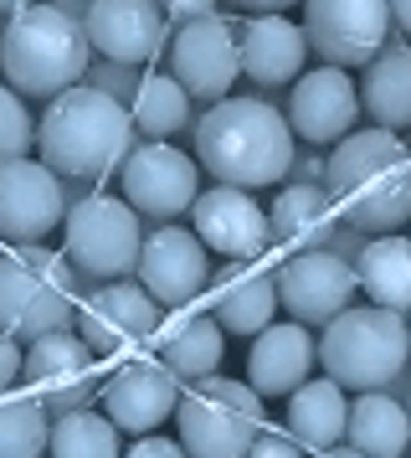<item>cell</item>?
<instances>
[{
	"label": "cell",
	"mask_w": 411,
	"mask_h": 458,
	"mask_svg": "<svg viewBox=\"0 0 411 458\" xmlns=\"http://www.w3.org/2000/svg\"><path fill=\"white\" fill-rule=\"evenodd\" d=\"M278 278V304L293 314V325H329L334 314L349 310L355 299V263H345L340 252H293L283 258V268L273 273Z\"/></svg>",
	"instance_id": "cell-13"
},
{
	"label": "cell",
	"mask_w": 411,
	"mask_h": 458,
	"mask_svg": "<svg viewBox=\"0 0 411 458\" xmlns=\"http://www.w3.org/2000/svg\"><path fill=\"white\" fill-rule=\"evenodd\" d=\"M288 129L308 145H340L360 119V83L340 67H314L288 93Z\"/></svg>",
	"instance_id": "cell-18"
},
{
	"label": "cell",
	"mask_w": 411,
	"mask_h": 458,
	"mask_svg": "<svg viewBox=\"0 0 411 458\" xmlns=\"http://www.w3.org/2000/svg\"><path fill=\"white\" fill-rule=\"evenodd\" d=\"M144 248L139 211L123 196H82L78 207H67L62 216V258L72 263V273H93L103 284H119L123 273H134Z\"/></svg>",
	"instance_id": "cell-8"
},
{
	"label": "cell",
	"mask_w": 411,
	"mask_h": 458,
	"mask_svg": "<svg viewBox=\"0 0 411 458\" xmlns=\"http://www.w3.org/2000/svg\"><path fill=\"white\" fill-rule=\"evenodd\" d=\"M67 196L62 175L41 160H0V242L11 248H46V237L62 227Z\"/></svg>",
	"instance_id": "cell-10"
},
{
	"label": "cell",
	"mask_w": 411,
	"mask_h": 458,
	"mask_svg": "<svg viewBox=\"0 0 411 458\" xmlns=\"http://www.w3.org/2000/svg\"><path fill=\"white\" fill-rule=\"evenodd\" d=\"M88 31L57 5H16L0 31V67L11 93L31 98H62L67 88L82 83L88 72Z\"/></svg>",
	"instance_id": "cell-4"
},
{
	"label": "cell",
	"mask_w": 411,
	"mask_h": 458,
	"mask_svg": "<svg viewBox=\"0 0 411 458\" xmlns=\"http://www.w3.org/2000/svg\"><path fill=\"white\" fill-rule=\"evenodd\" d=\"M407 335H411V319H407Z\"/></svg>",
	"instance_id": "cell-41"
},
{
	"label": "cell",
	"mask_w": 411,
	"mask_h": 458,
	"mask_svg": "<svg viewBox=\"0 0 411 458\" xmlns=\"http://www.w3.org/2000/svg\"><path fill=\"white\" fill-rule=\"evenodd\" d=\"M170 78L185 88V98H211L222 104L231 83L242 78V52H237V26L211 16V21L180 26L170 47Z\"/></svg>",
	"instance_id": "cell-14"
},
{
	"label": "cell",
	"mask_w": 411,
	"mask_h": 458,
	"mask_svg": "<svg viewBox=\"0 0 411 458\" xmlns=\"http://www.w3.org/2000/svg\"><path fill=\"white\" fill-rule=\"evenodd\" d=\"M407 417H411V402H407Z\"/></svg>",
	"instance_id": "cell-40"
},
{
	"label": "cell",
	"mask_w": 411,
	"mask_h": 458,
	"mask_svg": "<svg viewBox=\"0 0 411 458\" xmlns=\"http://www.w3.org/2000/svg\"><path fill=\"white\" fill-rule=\"evenodd\" d=\"M129 119H134V134H149V145H164L175 129H185L190 98L170 72H144L134 88V104H129Z\"/></svg>",
	"instance_id": "cell-30"
},
{
	"label": "cell",
	"mask_w": 411,
	"mask_h": 458,
	"mask_svg": "<svg viewBox=\"0 0 411 458\" xmlns=\"http://www.w3.org/2000/svg\"><path fill=\"white\" fill-rule=\"evenodd\" d=\"M21 366H26V345L11 340V335H0V392H11L21 381Z\"/></svg>",
	"instance_id": "cell-35"
},
{
	"label": "cell",
	"mask_w": 411,
	"mask_h": 458,
	"mask_svg": "<svg viewBox=\"0 0 411 458\" xmlns=\"http://www.w3.org/2000/svg\"><path fill=\"white\" fill-rule=\"evenodd\" d=\"M155 360H160L164 371L175 376V381H206V376L222 371L226 360V330L211 319L206 310H180L160 319V330H155Z\"/></svg>",
	"instance_id": "cell-23"
},
{
	"label": "cell",
	"mask_w": 411,
	"mask_h": 458,
	"mask_svg": "<svg viewBox=\"0 0 411 458\" xmlns=\"http://www.w3.org/2000/svg\"><path fill=\"white\" fill-rule=\"evenodd\" d=\"M37 145H41V165L52 175L103 181V175H113L134 155V119H129V108L113 93H103L93 83H78L46 104Z\"/></svg>",
	"instance_id": "cell-3"
},
{
	"label": "cell",
	"mask_w": 411,
	"mask_h": 458,
	"mask_svg": "<svg viewBox=\"0 0 411 458\" xmlns=\"http://www.w3.org/2000/svg\"><path fill=\"white\" fill-rule=\"evenodd\" d=\"M78 330L82 345L93 355H134L144 351L160 330V304L139 284H103L78 304Z\"/></svg>",
	"instance_id": "cell-12"
},
{
	"label": "cell",
	"mask_w": 411,
	"mask_h": 458,
	"mask_svg": "<svg viewBox=\"0 0 411 458\" xmlns=\"http://www.w3.org/2000/svg\"><path fill=\"white\" fill-rule=\"evenodd\" d=\"M345 422H349V396L340 381L329 376H314L298 392L288 396V428L283 433L298 443V448H314V454H329L345 443Z\"/></svg>",
	"instance_id": "cell-25"
},
{
	"label": "cell",
	"mask_w": 411,
	"mask_h": 458,
	"mask_svg": "<svg viewBox=\"0 0 411 458\" xmlns=\"http://www.w3.org/2000/svg\"><path fill=\"white\" fill-rule=\"evenodd\" d=\"M211 319L222 325L226 335H257L267 325H278V278L267 263H226L222 273H211Z\"/></svg>",
	"instance_id": "cell-20"
},
{
	"label": "cell",
	"mask_w": 411,
	"mask_h": 458,
	"mask_svg": "<svg viewBox=\"0 0 411 458\" xmlns=\"http://www.w3.org/2000/svg\"><path fill=\"white\" fill-rule=\"evenodd\" d=\"M180 396H185L180 381L164 371L155 355H134V360L113 366V376L98 386V407L119 433L149 437L164 417H175Z\"/></svg>",
	"instance_id": "cell-11"
},
{
	"label": "cell",
	"mask_w": 411,
	"mask_h": 458,
	"mask_svg": "<svg viewBox=\"0 0 411 458\" xmlns=\"http://www.w3.org/2000/svg\"><path fill=\"white\" fill-rule=\"evenodd\" d=\"M134 273H139V289L149 293L160 310H190L206 293V284H211L206 248L196 242V232H185V227L149 232Z\"/></svg>",
	"instance_id": "cell-16"
},
{
	"label": "cell",
	"mask_w": 411,
	"mask_h": 458,
	"mask_svg": "<svg viewBox=\"0 0 411 458\" xmlns=\"http://www.w3.org/2000/svg\"><path fill=\"white\" fill-rule=\"evenodd\" d=\"M411 355V335H407V314L390 310H345L334 314L319 335V366L329 381H340L345 392H370L386 386L390 376H401Z\"/></svg>",
	"instance_id": "cell-6"
},
{
	"label": "cell",
	"mask_w": 411,
	"mask_h": 458,
	"mask_svg": "<svg viewBox=\"0 0 411 458\" xmlns=\"http://www.w3.org/2000/svg\"><path fill=\"white\" fill-rule=\"evenodd\" d=\"M190 232L206 252H222L231 263H263V252L273 248L267 232V211L252 201V191H201L190 207Z\"/></svg>",
	"instance_id": "cell-15"
},
{
	"label": "cell",
	"mask_w": 411,
	"mask_h": 458,
	"mask_svg": "<svg viewBox=\"0 0 411 458\" xmlns=\"http://www.w3.org/2000/svg\"><path fill=\"white\" fill-rule=\"evenodd\" d=\"M237 52H242V72L263 88H283L304 78V26H293L288 16H252L237 31Z\"/></svg>",
	"instance_id": "cell-24"
},
{
	"label": "cell",
	"mask_w": 411,
	"mask_h": 458,
	"mask_svg": "<svg viewBox=\"0 0 411 458\" xmlns=\"http://www.w3.org/2000/svg\"><path fill=\"white\" fill-rule=\"evenodd\" d=\"M340 222L334 201L324 196V186H288L273 196L267 207V232L273 242L293 258V252H319L329 242V232Z\"/></svg>",
	"instance_id": "cell-26"
},
{
	"label": "cell",
	"mask_w": 411,
	"mask_h": 458,
	"mask_svg": "<svg viewBox=\"0 0 411 458\" xmlns=\"http://www.w3.org/2000/svg\"><path fill=\"white\" fill-rule=\"evenodd\" d=\"M123 201L149 216H180L201 196V165L175 145H134L123 160Z\"/></svg>",
	"instance_id": "cell-17"
},
{
	"label": "cell",
	"mask_w": 411,
	"mask_h": 458,
	"mask_svg": "<svg viewBox=\"0 0 411 458\" xmlns=\"http://www.w3.org/2000/svg\"><path fill=\"white\" fill-rule=\"evenodd\" d=\"M360 114H370V129H386V134L411 129V47H390L365 67Z\"/></svg>",
	"instance_id": "cell-27"
},
{
	"label": "cell",
	"mask_w": 411,
	"mask_h": 458,
	"mask_svg": "<svg viewBox=\"0 0 411 458\" xmlns=\"http://www.w3.org/2000/svg\"><path fill=\"white\" fill-rule=\"evenodd\" d=\"M293 160V129L283 108L263 98H222L196 124V165L231 191L278 186Z\"/></svg>",
	"instance_id": "cell-2"
},
{
	"label": "cell",
	"mask_w": 411,
	"mask_h": 458,
	"mask_svg": "<svg viewBox=\"0 0 411 458\" xmlns=\"http://www.w3.org/2000/svg\"><path fill=\"white\" fill-rule=\"evenodd\" d=\"M37 145V124L11 88L0 83V160H26Z\"/></svg>",
	"instance_id": "cell-33"
},
{
	"label": "cell",
	"mask_w": 411,
	"mask_h": 458,
	"mask_svg": "<svg viewBox=\"0 0 411 458\" xmlns=\"http://www.w3.org/2000/svg\"><path fill=\"white\" fill-rule=\"evenodd\" d=\"M314 458H360V454H355L349 443H340V448H329V454H314Z\"/></svg>",
	"instance_id": "cell-39"
},
{
	"label": "cell",
	"mask_w": 411,
	"mask_h": 458,
	"mask_svg": "<svg viewBox=\"0 0 411 458\" xmlns=\"http://www.w3.org/2000/svg\"><path fill=\"white\" fill-rule=\"evenodd\" d=\"M52 422L37 396H0V458H41Z\"/></svg>",
	"instance_id": "cell-32"
},
{
	"label": "cell",
	"mask_w": 411,
	"mask_h": 458,
	"mask_svg": "<svg viewBox=\"0 0 411 458\" xmlns=\"http://www.w3.org/2000/svg\"><path fill=\"white\" fill-rule=\"evenodd\" d=\"M93 360L98 355L82 345V335H72V330L41 335V340L26 345L21 381L37 392V402H62L67 412H78V402L93 386Z\"/></svg>",
	"instance_id": "cell-21"
},
{
	"label": "cell",
	"mask_w": 411,
	"mask_h": 458,
	"mask_svg": "<svg viewBox=\"0 0 411 458\" xmlns=\"http://www.w3.org/2000/svg\"><path fill=\"white\" fill-rule=\"evenodd\" d=\"M247 458H304V448H298L288 433H267V428H263L257 443L247 448Z\"/></svg>",
	"instance_id": "cell-34"
},
{
	"label": "cell",
	"mask_w": 411,
	"mask_h": 458,
	"mask_svg": "<svg viewBox=\"0 0 411 458\" xmlns=\"http://www.w3.org/2000/svg\"><path fill=\"white\" fill-rule=\"evenodd\" d=\"M345 443L360 458H407L411 448V417L390 396H355L345 422Z\"/></svg>",
	"instance_id": "cell-29"
},
{
	"label": "cell",
	"mask_w": 411,
	"mask_h": 458,
	"mask_svg": "<svg viewBox=\"0 0 411 458\" xmlns=\"http://www.w3.org/2000/svg\"><path fill=\"white\" fill-rule=\"evenodd\" d=\"M390 5L386 0H314L304 11V42L324 67H370L386 47Z\"/></svg>",
	"instance_id": "cell-9"
},
{
	"label": "cell",
	"mask_w": 411,
	"mask_h": 458,
	"mask_svg": "<svg viewBox=\"0 0 411 458\" xmlns=\"http://www.w3.org/2000/svg\"><path fill=\"white\" fill-rule=\"evenodd\" d=\"M185 458H247V448L263 433V396L247 381L206 376L175 407Z\"/></svg>",
	"instance_id": "cell-7"
},
{
	"label": "cell",
	"mask_w": 411,
	"mask_h": 458,
	"mask_svg": "<svg viewBox=\"0 0 411 458\" xmlns=\"http://www.w3.org/2000/svg\"><path fill=\"white\" fill-rule=\"evenodd\" d=\"M355 284L365 289V299L375 310L401 314L411 310V237H375L365 242V252L355 258Z\"/></svg>",
	"instance_id": "cell-28"
},
{
	"label": "cell",
	"mask_w": 411,
	"mask_h": 458,
	"mask_svg": "<svg viewBox=\"0 0 411 458\" xmlns=\"http://www.w3.org/2000/svg\"><path fill=\"white\" fill-rule=\"evenodd\" d=\"M46 454L52 458H123V448H119V428L108 417L78 407V412H62L52 422Z\"/></svg>",
	"instance_id": "cell-31"
},
{
	"label": "cell",
	"mask_w": 411,
	"mask_h": 458,
	"mask_svg": "<svg viewBox=\"0 0 411 458\" xmlns=\"http://www.w3.org/2000/svg\"><path fill=\"white\" fill-rule=\"evenodd\" d=\"M82 31H88V47L103 52L108 63L144 67L164 52L170 21H164L160 5H149V0H93L82 11Z\"/></svg>",
	"instance_id": "cell-19"
},
{
	"label": "cell",
	"mask_w": 411,
	"mask_h": 458,
	"mask_svg": "<svg viewBox=\"0 0 411 458\" xmlns=\"http://www.w3.org/2000/svg\"><path fill=\"white\" fill-rule=\"evenodd\" d=\"M78 319V273L52 248L0 252V335L31 345Z\"/></svg>",
	"instance_id": "cell-5"
},
{
	"label": "cell",
	"mask_w": 411,
	"mask_h": 458,
	"mask_svg": "<svg viewBox=\"0 0 411 458\" xmlns=\"http://www.w3.org/2000/svg\"><path fill=\"white\" fill-rule=\"evenodd\" d=\"M123 458H185V448L175 443V437H139Z\"/></svg>",
	"instance_id": "cell-37"
},
{
	"label": "cell",
	"mask_w": 411,
	"mask_h": 458,
	"mask_svg": "<svg viewBox=\"0 0 411 458\" xmlns=\"http://www.w3.org/2000/svg\"><path fill=\"white\" fill-rule=\"evenodd\" d=\"M216 11L206 5V0H170L164 5V21H175V26H196V21H211Z\"/></svg>",
	"instance_id": "cell-36"
},
{
	"label": "cell",
	"mask_w": 411,
	"mask_h": 458,
	"mask_svg": "<svg viewBox=\"0 0 411 458\" xmlns=\"http://www.w3.org/2000/svg\"><path fill=\"white\" fill-rule=\"evenodd\" d=\"M324 196L365 232H396L411 222V145L386 129H355L329 149Z\"/></svg>",
	"instance_id": "cell-1"
},
{
	"label": "cell",
	"mask_w": 411,
	"mask_h": 458,
	"mask_svg": "<svg viewBox=\"0 0 411 458\" xmlns=\"http://www.w3.org/2000/svg\"><path fill=\"white\" fill-rule=\"evenodd\" d=\"M314 360H319V340L308 335V325H267L252 340L247 355V386L257 396H293L304 381H314Z\"/></svg>",
	"instance_id": "cell-22"
},
{
	"label": "cell",
	"mask_w": 411,
	"mask_h": 458,
	"mask_svg": "<svg viewBox=\"0 0 411 458\" xmlns=\"http://www.w3.org/2000/svg\"><path fill=\"white\" fill-rule=\"evenodd\" d=\"M390 26H401L411 37V0H396V5H390Z\"/></svg>",
	"instance_id": "cell-38"
}]
</instances>
